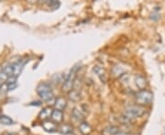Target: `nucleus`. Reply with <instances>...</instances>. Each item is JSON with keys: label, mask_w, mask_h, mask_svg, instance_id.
<instances>
[{"label": "nucleus", "mask_w": 165, "mask_h": 135, "mask_svg": "<svg viewBox=\"0 0 165 135\" xmlns=\"http://www.w3.org/2000/svg\"><path fill=\"white\" fill-rule=\"evenodd\" d=\"M135 84L136 86L141 90V91H144V89L146 88L147 86V80L146 79L143 77V76H140V75H137L135 77Z\"/></svg>", "instance_id": "nucleus-6"}, {"label": "nucleus", "mask_w": 165, "mask_h": 135, "mask_svg": "<svg viewBox=\"0 0 165 135\" xmlns=\"http://www.w3.org/2000/svg\"><path fill=\"white\" fill-rule=\"evenodd\" d=\"M0 122L2 124H5V125H10L13 123V121L11 118H9L8 116H5V115H2L0 116Z\"/></svg>", "instance_id": "nucleus-18"}, {"label": "nucleus", "mask_w": 165, "mask_h": 135, "mask_svg": "<svg viewBox=\"0 0 165 135\" xmlns=\"http://www.w3.org/2000/svg\"><path fill=\"white\" fill-rule=\"evenodd\" d=\"M42 126H43V129L45 131L49 132V133H52V132L57 131V126L55 125V123L52 122H50V121L44 122Z\"/></svg>", "instance_id": "nucleus-9"}, {"label": "nucleus", "mask_w": 165, "mask_h": 135, "mask_svg": "<svg viewBox=\"0 0 165 135\" xmlns=\"http://www.w3.org/2000/svg\"><path fill=\"white\" fill-rule=\"evenodd\" d=\"M8 85L6 83H3L2 85H0V94L5 95L7 91H8Z\"/></svg>", "instance_id": "nucleus-19"}, {"label": "nucleus", "mask_w": 165, "mask_h": 135, "mask_svg": "<svg viewBox=\"0 0 165 135\" xmlns=\"http://www.w3.org/2000/svg\"><path fill=\"white\" fill-rule=\"evenodd\" d=\"M80 93L78 91H71L69 92V99L72 101H78L80 100Z\"/></svg>", "instance_id": "nucleus-16"}, {"label": "nucleus", "mask_w": 165, "mask_h": 135, "mask_svg": "<svg viewBox=\"0 0 165 135\" xmlns=\"http://www.w3.org/2000/svg\"><path fill=\"white\" fill-rule=\"evenodd\" d=\"M119 129L117 126H108L103 131V135H117L118 134Z\"/></svg>", "instance_id": "nucleus-10"}, {"label": "nucleus", "mask_w": 165, "mask_h": 135, "mask_svg": "<svg viewBox=\"0 0 165 135\" xmlns=\"http://www.w3.org/2000/svg\"><path fill=\"white\" fill-rule=\"evenodd\" d=\"M117 135H130V134H129V133H119L118 134H117Z\"/></svg>", "instance_id": "nucleus-22"}, {"label": "nucleus", "mask_w": 165, "mask_h": 135, "mask_svg": "<svg viewBox=\"0 0 165 135\" xmlns=\"http://www.w3.org/2000/svg\"><path fill=\"white\" fill-rule=\"evenodd\" d=\"M159 17H160V16H159L158 13H152V14L151 15V18L153 19V20H157Z\"/></svg>", "instance_id": "nucleus-21"}, {"label": "nucleus", "mask_w": 165, "mask_h": 135, "mask_svg": "<svg viewBox=\"0 0 165 135\" xmlns=\"http://www.w3.org/2000/svg\"><path fill=\"white\" fill-rule=\"evenodd\" d=\"M25 63H26V60H19L18 62H16V63H14V64L12 65V68H13V77L17 78V77L20 74V72H21L22 68L24 67Z\"/></svg>", "instance_id": "nucleus-5"}, {"label": "nucleus", "mask_w": 165, "mask_h": 135, "mask_svg": "<svg viewBox=\"0 0 165 135\" xmlns=\"http://www.w3.org/2000/svg\"><path fill=\"white\" fill-rule=\"evenodd\" d=\"M93 70H94V72L99 76V78H100V79L103 81V82H105V68L103 67H101V66H95V67L93 68Z\"/></svg>", "instance_id": "nucleus-7"}, {"label": "nucleus", "mask_w": 165, "mask_h": 135, "mask_svg": "<svg viewBox=\"0 0 165 135\" xmlns=\"http://www.w3.org/2000/svg\"><path fill=\"white\" fill-rule=\"evenodd\" d=\"M146 112V109L140 105H131L127 107L124 111H123V115L125 117H127L128 119L131 120V119H136V118H139L141 116H143Z\"/></svg>", "instance_id": "nucleus-2"}, {"label": "nucleus", "mask_w": 165, "mask_h": 135, "mask_svg": "<svg viewBox=\"0 0 165 135\" xmlns=\"http://www.w3.org/2000/svg\"><path fill=\"white\" fill-rule=\"evenodd\" d=\"M58 130L60 131V133H64V134L65 135L69 134V133H72V127H71L70 125H68V124L62 125Z\"/></svg>", "instance_id": "nucleus-17"}, {"label": "nucleus", "mask_w": 165, "mask_h": 135, "mask_svg": "<svg viewBox=\"0 0 165 135\" xmlns=\"http://www.w3.org/2000/svg\"><path fill=\"white\" fill-rule=\"evenodd\" d=\"M66 107V100L63 97H59L55 100L54 102V108L55 110H64V108Z\"/></svg>", "instance_id": "nucleus-8"}, {"label": "nucleus", "mask_w": 165, "mask_h": 135, "mask_svg": "<svg viewBox=\"0 0 165 135\" xmlns=\"http://www.w3.org/2000/svg\"><path fill=\"white\" fill-rule=\"evenodd\" d=\"M52 111L51 108H45L43 109L40 113H39V118L41 120H45V119H48L49 117H52Z\"/></svg>", "instance_id": "nucleus-13"}, {"label": "nucleus", "mask_w": 165, "mask_h": 135, "mask_svg": "<svg viewBox=\"0 0 165 135\" xmlns=\"http://www.w3.org/2000/svg\"><path fill=\"white\" fill-rule=\"evenodd\" d=\"M6 135H11V134H9V133H7V134H6Z\"/></svg>", "instance_id": "nucleus-24"}, {"label": "nucleus", "mask_w": 165, "mask_h": 135, "mask_svg": "<svg viewBox=\"0 0 165 135\" xmlns=\"http://www.w3.org/2000/svg\"><path fill=\"white\" fill-rule=\"evenodd\" d=\"M76 69H77V67L75 66L71 70V72L68 74V76L65 78V79L64 81V85H63V91H64L70 92L72 91V86H73V82H74V79H75Z\"/></svg>", "instance_id": "nucleus-4"}, {"label": "nucleus", "mask_w": 165, "mask_h": 135, "mask_svg": "<svg viewBox=\"0 0 165 135\" xmlns=\"http://www.w3.org/2000/svg\"><path fill=\"white\" fill-rule=\"evenodd\" d=\"M136 102L139 105H146V104H150L152 99H153V95L151 91H140L139 92H138L135 96Z\"/></svg>", "instance_id": "nucleus-3"}, {"label": "nucleus", "mask_w": 165, "mask_h": 135, "mask_svg": "<svg viewBox=\"0 0 165 135\" xmlns=\"http://www.w3.org/2000/svg\"><path fill=\"white\" fill-rule=\"evenodd\" d=\"M72 116L75 120H77V121H83V120H84V117H85L84 113H83L80 110H78V109H73V110H72Z\"/></svg>", "instance_id": "nucleus-15"}, {"label": "nucleus", "mask_w": 165, "mask_h": 135, "mask_svg": "<svg viewBox=\"0 0 165 135\" xmlns=\"http://www.w3.org/2000/svg\"><path fill=\"white\" fill-rule=\"evenodd\" d=\"M37 92L40 99L45 102H52L54 99V95L52 90V87L48 83H40L37 87Z\"/></svg>", "instance_id": "nucleus-1"}, {"label": "nucleus", "mask_w": 165, "mask_h": 135, "mask_svg": "<svg viewBox=\"0 0 165 135\" xmlns=\"http://www.w3.org/2000/svg\"><path fill=\"white\" fill-rule=\"evenodd\" d=\"M67 135H75V134H73L72 133H69V134H67Z\"/></svg>", "instance_id": "nucleus-23"}, {"label": "nucleus", "mask_w": 165, "mask_h": 135, "mask_svg": "<svg viewBox=\"0 0 165 135\" xmlns=\"http://www.w3.org/2000/svg\"><path fill=\"white\" fill-rule=\"evenodd\" d=\"M79 130H80V132L83 133V134H89L91 132H92V128H91V126L87 123V122H81V124L79 125Z\"/></svg>", "instance_id": "nucleus-11"}, {"label": "nucleus", "mask_w": 165, "mask_h": 135, "mask_svg": "<svg viewBox=\"0 0 165 135\" xmlns=\"http://www.w3.org/2000/svg\"><path fill=\"white\" fill-rule=\"evenodd\" d=\"M124 73H125L124 68L122 67H120V66H118V65L114 66L113 68H112V74H113V76H115V77H120V76H123Z\"/></svg>", "instance_id": "nucleus-14"}, {"label": "nucleus", "mask_w": 165, "mask_h": 135, "mask_svg": "<svg viewBox=\"0 0 165 135\" xmlns=\"http://www.w3.org/2000/svg\"><path fill=\"white\" fill-rule=\"evenodd\" d=\"M48 5L50 6H52V7H57V6H60V3L57 2V1H50V2H48Z\"/></svg>", "instance_id": "nucleus-20"}, {"label": "nucleus", "mask_w": 165, "mask_h": 135, "mask_svg": "<svg viewBox=\"0 0 165 135\" xmlns=\"http://www.w3.org/2000/svg\"><path fill=\"white\" fill-rule=\"evenodd\" d=\"M63 118H64L63 111L58 110H54L52 111V121H54L55 122H61L63 121Z\"/></svg>", "instance_id": "nucleus-12"}]
</instances>
